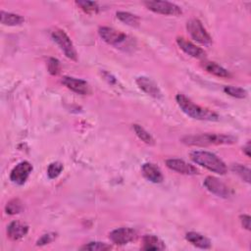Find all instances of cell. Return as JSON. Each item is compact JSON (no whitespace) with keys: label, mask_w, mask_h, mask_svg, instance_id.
I'll return each mask as SVG.
<instances>
[{"label":"cell","mask_w":251,"mask_h":251,"mask_svg":"<svg viewBox=\"0 0 251 251\" xmlns=\"http://www.w3.org/2000/svg\"><path fill=\"white\" fill-rule=\"evenodd\" d=\"M132 128H133L134 133L136 134V136L140 140H142L144 143L149 144V145H153L155 143V140H154L153 136L144 127H142L141 126H139L137 124H134L132 126Z\"/></svg>","instance_id":"obj_22"},{"label":"cell","mask_w":251,"mask_h":251,"mask_svg":"<svg viewBox=\"0 0 251 251\" xmlns=\"http://www.w3.org/2000/svg\"><path fill=\"white\" fill-rule=\"evenodd\" d=\"M231 170L234 174H236L242 180L250 183V169L241 165V164H234L231 167Z\"/></svg>","instance_id":"obj_24"},{"label":"cell","mask_w":251,"mask_h":251,"mask_svg":"<svg viewBox=\"0 0 251 251\" xmlns=\"http://www.w3.org/2000/svg\"><path fill=\"white\" fill-rule=\"evenodd\" d=\"M145 7L157 14L167 16H179L182 14V10L179 6L169 1H145L143 2Z\"/></svg>","instance_id":"obj_7"},{"label":"cell","mask_w":251,"mask_h":251,"mask_svg":"<svg viewBox=\"0 0 251 251\" xmlns=\"http://www.w3.org/2000/svg\"><path fill=\"white\" fill-rule=\"evenodd\" d=\"M28 231V226L18 221H13L7 226V235L12 240H19L23 238Z\"/></svg>","instance_id":"obj_16"},{"label":"cell","mask_w":251,"mask_h":251,"mask_svg":"<svg viewBox=\"0 0 251 251\" xmlns=\"http://www.w3.org/2000/svg\"><path fill=\"white\" fill-rule=\"evenodd\" d=\"M141 172H142L143 176L147 180H149L153 183H160L164 179L162 172L154 164H151V163L143 164L141 167Z\"/></svg>","instance_id":"obj_15"},{"label":"cell","mask_w":251,"mask_h":251,"mask_svg":"<svg viewBox=\"0 0 251 251\" xmlns=\"http://www.w3.org/2000/svg\"><path fill=\"white\" fill-rule=\"evenodd\" d=\"M189 156L195 164L204 167L213 173H216L218 175H225L226 173L227 169L224 161L212 152L204 150H194L190 152Z\"/></svg>","instance_id":"obj_3"},{"label":"cell","mask_w":251,"mask_h":251,"mask_svg":"<svg viewBox=\"0 0 251 251\" xmlns=\"http://www.w3.org/2000/svg\"><path fill=\"white\" fill-rule=\"evenodd\" d=\"M47 69H48V72L52 75H57L60 72V62H59V60H57L55 58H49L48 62H47Z\"/></svg>","instance_id":"obj_29"},{"label":"cell","mask_w":251,"mask_h":251,"mask_svg":"<svg viewBox=\"0 0 251 251\" xmlns=\"http://www.w3.org/2000/svg\"><path fill=\"white\" fill-rule=\"evenodd\" d=\"M80 250H87V251H106L112 249V246L105 242L100 241H91L85 243L83 246L79 248Z\"/></svg>","instance_id":"obj_23"},{"label":"cell","mask_w":251,"mask_h":251,"mask_svg":"<svg viewBox=\"0 0 251 251\" xmlns=\"http://www.w3.org/2000/svg\"><path fill=\"white\" fill-rule=\"evenodd\" d=\"M203 185L208 191L221 198H228L232 194V191L226 183L212 176H209L205 178Z\"/></svg>","instance_id":"obj_8"},{"label":"cell","mask_w":251,"mask_h":251,"mask_svg":"<svg viewBox=\"0 0 251 251\" xmlns=\"http://www.w3.org/2000/svg\"><path fill=\"white\" fill-rule=\"evenodd\" d=\"M116 16L122 23H124L129 26L137 27L139 25V18L131 13L119 11L116 13Z\"/></svg>","instance_id":"obj_21"},{"label":"cell","mask_w":251,"mask_h":251,"mask_svg":"<svg viewBox=\"0 0 251 251\" xmlns=\"http://www.w3.org/2000/svg\"><path fill=\"white\" fill-rule=\"evenodd\" d=\"M166 166L174 171L176 172L178 174H182V175H187V176H194V175H198L199 171L196 167H194L193 165L185 162L184 160L181 159H176V158H171V159H167L166 160Z\"/></svg>","instance_id":"obj_11"},{"label":"cell","mask_w":251,"mask_h":251,"mask_svg":"<svg viewBox=\"0 0 251 251\" xmlns=\"http://www.w3.org/2000/svg\"><path fill=\"white\" fill-rule=\"evenodd\" d=\"M136 236V231L130 227H119L112 230L109 234L110 240L117 245H126L135 240Z\"/></svg>","instance_id":"obj_10"},{"label":"cell","mask_w":251,"mask_h":251,"mask_svg":"<svg viewBox=\"0 0 251 251\" xmlns=\"http://www.w3.org/2000/svg\"><path fill=\"white\" fill-rule=\"evenodd\" d=\"M75 4L77 6H79L84 12L89 13V14H95L99 11V6L96 2L94 1H87V0H79V1H75Z\"/></svg>","instance_id":"obj_26"},{"label":"cell","mask_w":251,"mask_h":251,"mask_svg":"<svg viewBox=\"0 0 251 251\" xmlns=\"http://www.w3.org/2000/svg\"><path fill=\"white\" fill-rule=\"evenodd\" d=\"M22 210H23V205L19 199L10 200L5 206V211L8 215L19 214Z\"/></svg>","instance_id":"obj_27"},{"label":"cell","mask_w":251,"mask_h":251,"mask_svg":"<svg viewBox=\"0 0 251 251\" xmlns=\"http://www.w3.org/2000/svg\"><path fill=\"white\" fill-rule=\"evenodd\" d=\"M0 19H1V24L2 25H9V26L20 25L25 22V18L23 16L18 15V14H14V13L5 12V11H1Z\"/></svg>","instance_id":"obj_20"},{"label":"cell","mask_w":251,"mask_h":251,"mask_svg":"<svg viewBox=\"0 0 251 251\" xmlns=\"http://www.w3.org/2000/svg\"><path fill=\"white\" fill-rule=\"evenodd\" d=\"M224 91L234 98H238V99H243L247 96V91L242 88V87H238V86H232V85H226L224 87Z\"/></svg>","instance_id":"obj_25"},{"label":"cell","mask_w":251,"mask_h":251,"mask_svg":"<svg viewBox=\"0 0 251 251\" xmlns=\"http://www.w3.org/2000/svg\"><path fill=\"white\" fill-rule=\"evenodd\" d=\"M186 29L189 35L198 43L204 46H210L213 43L212 37L207 32L205 27L203 26L202 23L198 19H190L186 23Z\"/></svg>","instance_id":"obj_6"},{"label":"cell","mask_w":251,"mask_h":251,"mask_svg":"<svg viewBox=\"0 0 251 251\" xmlns=\"http://www.w3.org/2000/svg\"><path fill=\"white\" fill-rule=\"evenodd\" d=\"M240 222L244 228L247 230H250V225H251V218L249 215H241L240 216Z\"/></svg>","instance_id":"obj_31"},{"label":"cell","mask_w":251,"mask_h":251,"mask_svg":"<svg viewBox=\"0 0 251 251\" xmlns=\"http://www.w3.org/2000/svg\"><path fill=\"white\" fill-rule=\"evenodd\" d=\"M102 74H103L104 78H105L110 84H115V83L117 82L116 77H115L113 75H111L110 73H108V72H103Z\"/></svg>","instance_id":"obj_32"},{"label":"cell","mask_w":251,"mask_h":251,"mask_svg":"<svg viewBox=\"0 0 251 251\" xmlns=\"http://www.w3.org/2000/svg\"><path fill=\"white\" fill-rule=\"evenodd\" d=\"M243 152L247 157H250V142H247V144L243 147Z\"/></svg>","instance_id":"obj_33"},{"label":"cell","mask_w":251,"mask_h":251,"mask_svg":"<svg viewBox=\"0 0 251 251\" xmlns=\"http://www.w3.org/2000/svg\"><path fill=\"white\" fill-rule=\"evenodd\" d=\"M56 237V234L53 232H48V233H44L42 234L36 241V245L37 246H43L46 244L51 243Z\"/></svg>","instance_id":"obj_30"},{"label":"cell","mask_w":251,"mask_h":251,"mask_svg":"<svg viewBox=\"0 0 251 251\" xmlns=\"http://www.w3.org/2000/svg\"><path fill=\"white\" fill-rule=\"evenodd\" d=\"M52 39L58 44L65 56L73 61H77L76 50L69 35L61 28H55L51 32Z\"/></svg>","instance_id":"obj_5"},{"label":"cell","mask_w":251,"mask_h":251,"mask_svg":"<svg viewBox=\"0 0 251 251\" xmlns=\"http://www.w3.org/2000/svg\"><path fill=\"white\" fill-rule=\"evenodd\" d=\"M62 83L68 89L74 91L76 94L86 95V94H89L90 91H91L88 82L83 80V79H80V78L66 75V76H63Z\"/></svg>","instance_id":"obj_12"},{"label":"cell","mask_w":251,"mask_h":251,"mask_svg":"<svg viewBox=\"0 0 251 251\" xmlns=\"http://www.w3.org/2000/svg\"><path fill=\"white\" fill-rule=\"evenodd\" d=\"M176 101L181 111L187 115L188 117L199 120V121H210L217 122L220 120V117L217 113L213 112L210 109L201 107L195 103H193L190 99H188L183 94H177L176 96Z\"/></svg>","instance_id":"obj_1"},{"label":"cell","mask_w":251,"mask_h":251,"mask_svg":"<svg viewBox=\"0 0 251 251\" xmlns=\"http://www.w3.org/2000/svg\"><path fill=\"white\" fill-rule=\"evenodd\" d=\"M137 86L144 91L145 93H147L148 95L156 98V99H160L163 97L162 91L160 90L159 86L157 85V83L152 80L151 78L147 77V76H139L136 78L135 80Z\"/></svg>","instance_id":"obj_14"},{"label":"cell","mask_w":251,"mask_h":251,"mask_svg":"<svg viewBox=\"0 0 251 251\" xmlns=\"http://www.w3.org/2000/svg\"><path fill=\"white\" fill-rule=\"evenodd\" d=\"M32 169L33 167L29 162L22 161L17 164L11 171L10 179L18 185H23L27 180L29 175L32 172Z\"/></svg>","instance_id":"obj_9"},{"label":"cell","mask_w":251,"mask_h":251,"mask_svg":"<svg viewBox=\"0 0 251 251\" xmlns=\"http://www.w3.org/2000/svg\"><path fill=\"white\" fill-rule=\"evenodd\" d=\"M237 140L230 134L223 133H202L196 135H186L181 141L186 145L192 146H210V145H228L233 144Z\"/></svg>","instance_id":"obj_2"},{"label":"cell","mask_w":251,"mask_h":251,"mask_svg":"<svg viewBox=\"0 0 251 251\" xmlns=\"http://www.w3.org/2000/svg\"><path fill=\"white\" fill-rule=\"evenodd\" d=\"M99 36L103 41L120 49H127L131 46V38L126 33L109 26H101L98 29Z\"/></svg>","instance_id":"obj_4"},{"label":"cell","mask_w":251,"mask_h":251,"mask_svg":"<svg viewBox=\"0 0 251 251\" xmlns=\"http://www.w3.org/2000/svg\"><path fill=\"white\" fill-rule=\"evenodd\" d=\"M64 169V166L60 162H53L48 166L47 169V176L50 179H54L60 176Z\"/></svg>","instance_id":"obj_28"},{"label":"cell","mask_w":251,"mask_h":251,"mask_svg":"<svg viewBox=\"0 0 251 251\" xmlns=\"http://www.w3.org/2000/svg\"><path fill=\"white\" fill-rule=\"evenodd\" d=\"M143 250H164L166 248L164 242L153 234H145L142 237V246Z\"/></svg>","instance_id":"obj_18"},{"label":"cell","mask_w":251,"mask_h":251,"mask_svg":"<svg viewBox=\"0 0 251 251\" xmlns=\"http://www.w3.org/2000/svg\"><path fill=\"white\" fill-rule=\"evenodd\" d=\"M185 239L190 242L193 246L201 248V249H209L211 248V241L209 238L204 236L203 234L195 231H189L185 234Z\"/></svg>","instance_id":"obj_17"},{"label":"cell","mask_w":251,"mask_h":251,"mask_svg":"<svg viewBox=\"0 0 251 251\" xmlns=\"http://www.w3.org/2000/svg\"><path fill=\"white\" fill-rule=\"evenodd\" d=\"M202 67L206 72H208L209 74H212L216 76L225 77V78H227V77L231 76L230 73L226 69L223 68L222 66H220L219 64H217L215 62L204 61V62H202Z\"/></svg>","instance_id":"obj_19"},{"label":"cell","mask_w":251,"mask_h":251,"mask_svg":"<svg viewBox=\"0 0 251 251\" xmlns=\"http://www.w3.org/2000/svg\"><path fill=\"white\" fill-rule=\"evenodd\" d=\"M176 44L177 46L187 55L193 57V58H196V59H205L206 57V52L199 46L195 45L194 43H192L191 41L187 40L186 38L184 37H181V36H178L176 37Z\"/></svg>","instance_id":"obj_13"}]
</instances>
